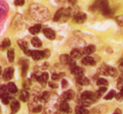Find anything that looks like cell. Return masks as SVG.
<instances>
[{
  "mask_svg": "<svg viewBox=\"0 0 123 114\" xmlns=\"http://www.w3.org/2000/svg\"><path fill=\"white\" fill-rule=\"evenodd\" d=\"M30 13L34 20L37 21H47L49 18V12L44 6L40 4H32L30 7Z\"/></svg>",
  "mask_w": 123,
  "mask_h": 114,
  "instance_id": "1",
  "label": "cell"
},
{
  "mask_svg": "<svg viewBox=\"0 0 123 114\" xmlns=\"http://www.w3.org/2000/svg\"><path fill=\"white\" fill-rule=\"evenodd\" d=\"M97 97H98L97 94H94L93 92H89V91H86V92L82 93L81 95V102L83 105L89 106L92 102L97 100Z\"/></svg>",
  "mask_w": 123,
  "mask_h": 114,
  "instance_id": "2",
  "label": "cell"
},
{
  "mask_svg": "<svg viewBox=\"0 0 123 114\" xmlns=\"http://www.w3.org/2000/svg\"><path fill=\"white\" fill-rule=\"evenodd\" d=\"M98 8L101 9L102 13L105 14L106 16H111V9L109 7V3H108L107 0H102V1L98 3Z\"/></svg>",
  "mask_w": 123,
  "mask_h": 114,
  "instance_id": "3",
  "label": "cell"
},
{
  "mask_svg": "<svg viewBox=\"0 0 123 114\" xmlns=\"http://www.w3.org/2000/svg\"><path fill=\"white\" fill-rule=\"evenodd\" d=\"M60 60H61V62H62V63L67 64V65H70V67H72V66L76 65L75 60L73 59L72 57H70L69 55H67V54L61 55V56H60Z\"/></svg>",
  "mask_w": 123,
  "mask_h": 114,
  "instance_id": "4",
  "label": "cell"
},
{
  "mask_svg": "<svg viewBox=\"0 0 123 114\" xmlns=\"http://www.w3.org/2000/svg\"><path fill=\"white\" fill-rule=\"evenodd\" d=\"M13 68L12 67H8V68H6V69L4 70V73H3V79L4 81H10L11 78H12L13 77Z\"/></svg>",
  "mask_w": 123,
  "mask_h": 114,
  "instance_id": "5",
  "label": "cell"
},
{
  "mask_svg": "<svg viewBox=\"0 0 123 114\" xmlns=\"http://www.w3.org/2000/svg\"><path fill=\"white\" fill-rule=\"evenodd\" d=\"M73 20H74L75 22H78V24H83V22L86 21V14L83 13V12H78V13H76L74 16Z\"/></svg>",
  "mask_w": 123,
  "mask_h": 114,
  "instance_id": "6",
  "label": "cell"
},
{
  "mask_svg": "<svg viewBox=\"0 0 123 114\" xmlns=\"http://www.w3.org/2000/svg\"><path fill=\"white\" fill-rule=\"evenodd\" d=\"M18 45L21 47V49L26 53L27 55H30L31 50H28V43H27L26 41H24V40H18Z\"/></svg>",
  "mask_w": 123,
  "mask_h": 114,
  "instance_id": "7",
  "label": "cell"
},
{
  "mask_svg": "<svg viewBox=\"0 0 123 114\" xmlns=\"http://www.w3.org/2000/svg\"><path fill=\"white\" fill-rule=\"evenodd\" d=\"M81 63L83 65H95V60L90 56H85L82 58Z\"/></svg>",
  "mask_w": 123,
  "mask_h": 114,
  "instance_id": "8",
  "label": "cell"
},
{
  "mask_svg": "<svg viewBox=\"0 0 123 114\" xmlns=\"http://www.w3.org/2000/svg\"><path fill=\"white\" fill-rule=\"evenodd\" d=\"M30 56L32 57L34 60H40L43 58V52L42 51H38V50H34V51H31L30 53Z\"/></svg>",
  "mask_w": 123,
  "mask_h": 114,
  "instance_id": "9",
  "label": "cell"
},
{
  "mask_svg": "<svg viewBox=\"0 0 123 114\" xmlns=\"http://www.w3.org/2000/svg\"><path fill=\"white\" fill-rule=\"evenodd\" d=\"M71 73L74 74V75H77V77H80V75H83V73H84V69L82 67H79L77 65H74L71 67Z\"/></svg>",
  "mask_w": 123,
  "mask_h": 114,
  "instance_id": "10",
  "label": "cell"
},
{
  "mask_svg": "<svg viewBox=\"0 0 123 114\" xmlns=\"http://www.w3.org/2000/svg\"><path fill=\"white\" fill-rule=\"evenodd\" d=\"M43 34H44V36L49 40H53L55 38V33L51 29H44L43 30Z\"/></svg>",
  "mask_w": 123,
  "mask_h": 114,
  "instance_id": "11",
  "label": "cell"
},
{
  "mask_svg": "<svg viewBox=\"0 0 123 114\" xmlns=\"http://www.w3.org/2000/svg\"><path fill=\"white\" fill-rule=\"evenodd\" d=\"M34 78H35L38 82H40L42 83H44L48 81V78H49V75L47 73H42L40 75H34Z\"/></svg>",
  "mask_w": 123,
  "mask_h": 114,
  "instance_id": "12",
  "label": "cell"
},
{
  "mask_svg": "<svg viewBox=\"0 0 123 114\" xmlns=\"http://www.w3.org/2000/svg\"><path fill=\"white\" fill-rule=\"evenodd\" d=\"M74 98V92L71 90L69 91H66L63 95H62V99H63L64 101H69V100H72V99Z\"/></svg>",
  "mask_w": 123,
  "mask_h": 114,
  "instance_id": "13",
  "label": "cell"
},
{
  "mask_svg": "<svg viewBox=\"0 0 123 114\" xmlns=\"http://www.w3.org/2000/svg\"><path fill=\"white\" fill-rule=\"evenodd\" d=\"M76 82L78 83L79 85H81V86H87V85H89V79H88L86 77H84V75L77 77Z\"/></svg>",
  "mask_w": 123,
  "mask_h": 114,
  "instance_id": "14",
  "label": "cell"
},
{
  "mask_svg": "<svg viewBox=\"0 0 123 114\" xmlns=\"http://www.w3.org/2000/svg\"><path fill=\"white\" fill-rule=\"evenodd\" d=\"M82 55H83V52L81 50H79V49H73L71 51V57L73 59L80 58V57H82Z\"/></svg>",
  "mask_w": 123,
  "mask_h": 114,
  "instance_id": "15",
  "label": "cell"
},
{
  "mask_svg": "<svg viewBox=\"0 0 123 114\" xmlns=\"http://www.w3.org/2000/svg\"><path fill=\"white\" fill-rule=\"evenodd\" d=\"M60 109L62 112H65V113H71V108L69 104L67 103V101H64L63 103L60 105Z\"/></svg>",
  "mask_w": 123,
  "mask_h": 114,
  "instance_id": "16",
  "label": "cell"
},
{
  "mask_svg": "<svg viewBox=\"0 0 123 114\" xmlns=\"http://www.w3.org/2000/svg\"><path fill=\"white\" fill-rule=\"evenodd\" d=\"M20 99L21 101L23 102H27L30 99V95H29V92L27 90H23L21 91V94H20Z\"/></svg>",
  "mask_w": 123,
  "mask_h": 114,
  "instance_id": "17",
  "label": "cell"
},
{
  "mask_svg": "<svg viewBox=\"0 0 123 114\" xmlns=\"http://www.w3.org/2000/svg\"><path fill=\"white\" fill-rule=\"evenodd\" d=\"M40 31H41V25H35L29 29V32L32 35H37L38 33H40Z\"/></svg>",
  "mask_w": 123,
  "mask_h": 114,
  "instance_id": "18",
  "label": "cell"
},
{
  "mask_svg": "<svg viewBox=\"0 0 123 114\" xmlns=\"http://www.w3.org/2000/svg\"><path fill=\"white\" fill-rule=\"evenodd\" d=\"M20 102L18 101H17V100H14V101H12V103H11V105H10V109H11V111H12L13 113H17L18 110H20Z\"/></svg>",
  "mask_w": 123,
  "mask_h": 114,
  "instance_id": "19",
  "label": "cell"
},
{
  "mask_svg": "<svg viewBox=\"0 0 123 114\" xmlns=\"http://www.w3.org/2000/svg\"><path fill=\"white\" fill-rule=\"evenodd\" d=\"M94 51H95V46H93V45H89V46H87V47L84 48L83 53H84V54H86V55H90Z\"/></svg>",
  "mask_w": 123,
  "mask_h": 114,
  "instance_id": "20",
  "label": "cell"
},
{
  "mask_svg": "<svg viewBox=\"0 0 123 114\" xmlns=\"http://www.w3.org/2000/svg\"><path fill=\"white\" fill-rule=\"evenodd\" d=\"M31 43H32V45L35 48H39L42 46V42L40 41L39 38H37V37H34L32 40H31Z\"/></svg>",
  "mask_w": 123,
  "mask_h": 114,
  "instance_id": "21",
  "label": "cell"
},
{
  "mask_svg": "<svg viewBox=\"0 0 123 114\" xmlns=\"http://www.w3.org/2000/svg\"><path fill=\"white\" fill-rule=\"evenodd\" d=\"M6 87H7V91H8L9 93H11V94H15L18 92V88H17V86H15L13 83H9Z\"/></svg>",
  "mask_w": 123,
  "mask_h": 114,
  "instance_id": "22",
  "label": "cell"
},
{
  "mask_svg": "<svg viewBox=\"0 0 123 114\" xmlns=\"http://www.w3.org/2000/svg\"><path fill=\"white\" fill-rule=\"evenodd\" d=\"M75 111H76V114H88L89 113L88 110L85 107H83V106H77Z\"/></svg>",
  "mask_w": 123,
  "mask_h": 114,
  "instance_id": "23",
  "label": "cell"
},
{
  "mask_svg": "<svg viewBox=\"0 0 123 114\" xmlns=\"http://www.w3.org/2000/svg\"><path fill=\"white\" fill-rule=\"evenodd\" d=\"M63 12H64V8H60L59 10L55 12V16H53V21H59L61 18H62V16H63Z\"/></svg>",
  "mask_w": 123,
  "mask_h": 114,
  "instance_id": "24",
  "label": "cell"
},
{
  "mask_svg": "<svg viewBox=\"0 0 123 114\" xmlns=\"http://www.w3.org/2000/svg\"><path fill=\"white\" fill-rule=\"evenodd\" d=\"M9 46H10V40L9 39H4L2 41L1 45H0V49H1V50H4V49L8 48Z\"/></svg>",
  "mask_w": 123,
  "mask_h": 114,
  "instance_id": "25",
  "label": "cell"
},
{
  "mask_svg": "<svg viewBox=\"0 0 123 114\" xmlns=\"http://www.w3.org/2000/svg\"><path fill=\"white\" fill-rule=\"evenodd\" d=\"M117 74H118V71L116 68H114V67H109L108 68V75H110V77H117Z\"/></svg>",
  "mask_w": 123,
  "mask_h": 114,
  "instance_id": "26",
  "label": "cell"
},
{
  "mask_svg": "<svg viewBox=\"0 0 123 114\" xmlns=\"http://www.w3.org/2000/svg\"><path fill=\"white\" fill-rule=\"evenodd\" d=\"M7 58H8V61L11 63L14 60V50L13 49H9L8 52H7Z\"/></svg>",
  "mask_w": 123,
  "mask_h": 114,
  "instance_id": "27",
  "label": "cell"
},
{
  "mask_svg": "<svg viewBox=\"0 0 123 114\" xmlns=\"http://www.w3.org/2000/svg\"><path fill=\"white\" fill-rule=\"evenodd\" d=\"M108 68H109V66H107L106 64H104V65H102L101 68L98 69V73L104 74V75H108Z\"/></svg>",
  "mask_w": 123,
  "mask_h": 114,
  "instance_id": "28",
  "label": "cell"
},
{
  "mask_svg": "<svg viewBox=\"0 0 123 114\" xmlns=\"http://www.w3.org/2000/svg\"><path fill=\"white\" fill-rule=\"evenodd\" d=\"M97 83H98V86H99V87H107L108 86V81L105 79V78H98Z\"/></svg>",
  "mask_w": 123,
  "mask_h": 114,
  "instance_id": "29",
  "label": "cell"
},
{
  "mask_svg": "<svg viewBox=\"0 0 123 114\" xmlns=\"http://www.w3.org/2000/svg\"><path fill=\"white\" fill-rule=\"evenodd\" d=\"M7 92H8V91H7V87L6 86L2 85L1 87H0V97H1V98L4 96V95H6Z\"/></svg>",
  "mask_w": 123,
  "mask_h": 114,
  "instance_id": "30",
  "label": "cell"
},
{
  "mask_svg": "<svg viewBox=\"0 0 123 114\" xmlns=\"http://www.w3.org/2000/svg\"><path fill=\"white\" fill-rule=\"evenodd\" d=\"M107 92V87H101V88L98 89V93H97V95L99 97V96H102V95H104Z\"/></svg>",
  "mask_w": 123,
  "mask_h": 114,
  "instance_id": "31",
  "label": "cell"
},
{
  "mask_svg": "<svg viewBox=\"0 0 123 114\" xmlns=\"http://www.w3.org/2000/svg\"><path fill=\"white\" fill-rule=\"evenodd\" d=\"M115 95H116V93H115V91H111V92L107 95V96L105 97V100H112V99L115 97Z\"/></svg>",
  "mask_w": 123,
  "mask_h": 114,
  "instance_id": "32",
  "label": "cell"
},
{
  "mask_svg": "<svg viewBox=\"0 0 123 114\" xmlns=\"http://www.w3.org/2000/svg\"><path fill=\"white\" fill-rule=\"evenodd\" d=\"M28 67H29L28 62H27V61H24V63H23V77H25V75H26Z\"/></svg>",
  "mask_w": 123,
  "mask_h": 114,
  "instance_id": "33",
  "label": "cell"
},
{
  "mask_svg": "<svg viewBox=\"0 0 123 114\" xmlns=\"http://www.w3.org/2000/svg\"><path fill=\"white\" fill-rule=\"evenodd\" d=\"M10 96H8V95H4V96H3L2 97V102H3V103H4V104H8L9 103V101H10Z\"/></svg>",
  "mask_w": 123,
  "mask_h": 114,
  "instance_id": "34",
  "label": "cell"
},
{
  "mask_svg": "<svg viewBox=\"0 0 123 114\" xmlns=\"http://www.w3.org/2000/svg\"><path fill=\"white\" fill-rule=\"evenodd\" d=\"M41 110H42V106H41V105H36L35 107L32 109V111H33L34 113H39Z\"/></svg>",
  "mask_w": 123,
  "mask_h": 114,
  "instance_id": "35",
  "label": "cell"
},
{
  "mask_svg": "<svg viewBox=\"0 0 123 114\" xmlns=\"http://www.w3.org/2000/svg\"><path fill=\"white\" fill-rule=\"evenodd\" d=\"M49 97H50V94H49L48 92H44L43 94H42V99H43L44 101H48Z\"/></svg>",
  "mask_w": 123,
  "mask_h": 114,
  "instance_id": "36",
  "label": "cell"
},
{
  "mask_svg": "<svg viewBox=\"0 0 123 114\" xmlns=\"http://www.w3.org/2000/svg\"><path fill=\"white\" fill-rule=\"evenodd\" d=\"M116 21L119 24V26H123V16H116Z\"/></svg>",
  "mask_w": 123,
  "mask_h": 114,
  "instance_id": "37",
  "label": "cell"
},
{
  "mask_svg": "<svg viewBox=\"0 0 123 114\" xmlns=\"http://www.w3.org/2000/svg\"><path fill=\"white\" fill-rule=\"evenodd\" d=\"M14 4L17 6H22L25 4V0H14Z\"/></svg>",
  "mask_w": 123,
  "mask_h": 114,
  "instance_id": "38",
  "label": "cell"
},
{
  "mask_svg": "<svg viewBox=\"0 0 123 114\" xmlns=\"http://www.w3.org/2000/svg\"><path fill=\"white\" fill-rule=\"evenodd\" d=\"M63 74H57V73H53L52 75H51V78H52V81H57V79H60L61 78V77Z\"/></svg>",
  "mask_w": 123,
  "mask_h": 114,
  "instance_id": "39",
  "label": "cell"
},
{
  "mask_svg": "<svg viewBox=\"0 0 123 114\" xmlns=\"http://www.w3.org/2000/svg\"><path fill=\"white\" fill-rule=\"evenodd\" d=\"M67 86H68V83H67V81L66 79H63V81H62V88H67Z\"/></svg>",
  "mask_w": 123,
  "mask_h": 114,
  "instance_id": "40",
  "label": "cell"
},
{
  "mask_svg": "<svg viewBox=\"0 0 123 114\" xmlns=\"http://www.w3.org/2000/svg\"><path fill=\"white\" fill-rule=\"evenodd\" d=\"M48 85H49V87H50L51 89H56L57 88V85H56L55 83H49Z\"/></svg>",
  "mask_w": 123,
  "mask_h": 114,
  "instance_id": "41",
  "label": "cell"
},
{
  "mask_svg": "<svg viewBox=\"0 0 123 114\" xmlns=\"http://www.w3.org/2000/svg\"><path fill=\"white\" fill-rule=\"evenodd\" d=\"M115 97H116V99L118 101H122L123 100V96L121 94H118V95H115Z\"/></svg>",
  "mask_w": 123,
  "mask_h": 114,
  "instance_id": "42",
  "label": "cell"
},
{
  "mask_svg": "<svg viewBox=\"0 0 123 114\" xmlns=\"http://www.w3.org/2000/svg\"><path fill=\"white\" fill-rule=\"evenodd\" d=\"M43 52V56L44 57H48L49 56V51L48 50H45V51H42Z\"/></svg>",
  "mask_w": 123,
  "mask_h": 114,
  "instance_id": "43",
  "label": "cell"
},
{
  "mask_svg": "<svg viewBox=\"0 0 123 114\" xmlns=\"http://www.w3.org/2000/svg\"><path fill=\"white\" fill-rule=\"evenodd\" d=\"M121 113H122V111L120 109H116L115 110V112H114V114H121Z\"/></svg>",
  "mask_w": 123,
  "mask_h": 114,
  "instance_id": "44",
  "label": "cell"
},
{
  "mask_svg": "<svg viewBox=\"0 0 123 114\" xmlns=\"http://www.w3.org/2000/svg\"><path fill=\"white\" fill-rule=\"evenodd\" d=\"M119 69H120L123 73V62H120V65H119Z\"/></svg>",
  "mask_w": 123,
  "mask_h": 114,
  "instance_id": "45",
  "label": "cell"
},
{
  "mask_svg": "<svg viewBox=\"0 0 123 114\" xmlns=\"http://www.w3.org/2000/svg\"><path fill=\"white\" fill-rule=\"evenodd\" d=\"M69 3H70V4H76V0H69Z\"/></svg>",
  "mask_w": 123,
  "mask_h": 114,
  "instance_id": "46",
  "label": "cell"
},
{
  "mask_svg": "<svg viewBox=\"0 0 123 114\" xmlns=\"http://www.w3.org/2000/svg\"><path fill=\"white\" fill-rule=\"evenodd\" d=\"M119 90H120V94H121L122 96H123V85H122V87H121V88L119 89Z\"/></svg>",
  "mask_w": 123,
  "mask_h": 114,
  "instance_id": "47",
  "label": "cell"
},
{
  "mask_svg": "<svg viewBox=\"0 0 123 114\" xmlns=\"http://www.w3.org/2000/svg\"><path fill=\"white\" fill-rule=\"evenodd\" d=\"M2 73V69H1V67H0V74Z\"/></svg>",
  "mask_w": 123,
  "mask_h": 114,
  "instance_id": "48",
  "label": "cell"
},
{
  "mask_svg": "<svg viewBox=\"0 0 123 114\" xmlns=\"http://www.w3.org/2000/svg\"><path fill=\"white\" fill-rule=\"evenodd\" d=\"M122 78H123V75H122Z\"/></svg>",
  "mask_w": 123,
  "mask_h": 114,
  "instance_id": "49",
  "label": "cell"
}]
</instances>
